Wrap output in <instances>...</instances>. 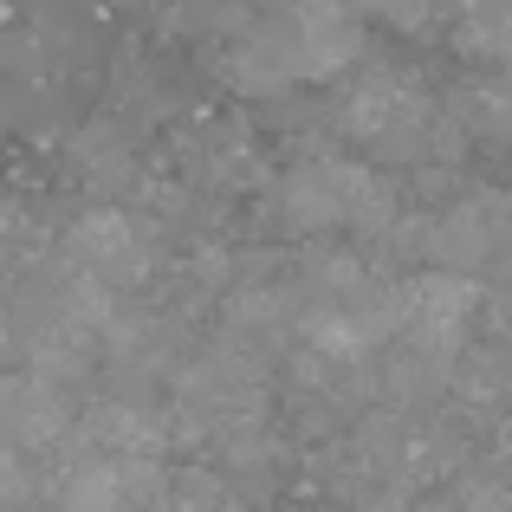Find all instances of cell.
I'll list each match as a JSON object with an SVG mask.
<instances>
[{
    "instance_id": "obj_1",
    "label": "cell",
    "mask_w": 512,
    "mask_h": 512,
    "mask_svg": "<svg viewBox=\"0 0 512 512\" xmlns=\"http://www.w3.org/2000/svg\"><path fill=\"white\" fill-rule=\"evenodd\" d=\"M286 208L305 227H383L389 188L363 163H312L286 182Z\"/></svg>"
},
{
    "instance_id": "obj_2",
    "label": "cell",
    "mask_w": 512,
    "mask_h": 512,
    "mask_svg": "<svg viewBox=\"0 0 512 512\" xmlns=\"http://www.w3.org/2000/svg\"><path fill=\"white\" fill-rule=\"evenodd\" d=\"M467 312H474V286H467L461 273H428L396 299V331L422 350V357L448 363L454 350L467 344Z\"/></svg>"
},
{
    "instance_id": "obj_3",
    "label": "cell",
    "mask_w": 512,
    "mask_h": 512,
    "mask_svg": "<svg viewBox=\"0 0 512 512\" xmlns=\"http://www.w3.org/2000/svg\"><path fill=\"white\" fill-rule=\"evenodd\" d=\"M72 253H78V266H85L91 279H111V286H124V279L143 273V240H137V227H130L124 214H91V221L72 234Z\"/></svg>"
},
{
    "instance_id": "obj_4",
    "label": "cell",
    "mask_w": 512,
    "mask_h": 512,
    "mask_svg": "<svg viewBox=\"0 0 512 512\" xmlns=\"http://www.w3.org/2000/svg\"><path fill=\"white\" fill-rule=\"evenodd\" d=\"M59 428V396L46 376H7L0 383V448H39Z\"/></svg>"
},
{
    "instance_id": "obj_5",
    "label": "cell",
    "mask_w": 512,
    "mask_h": 512,
    "mask_svg": "<svg viewBox=\"0 0 512 512\" xmlns=\"http://www.w3.org/2000/svg\"><path fill=\"white\" fill-rule=\"evenodd\" d=\"M169 512H247L234 500V487L227 480H214V474H188L182 487L169 493Z\"/></svg>"
},
{
    "instance_id": "obj_6",
    "label": "cell",
    "mask_w": 512,
    "mask_h": 512,
    "mask_svg": "<svg viewBox=\"0 0 512 512\" xmlns=\"http://www.w3.org/2000/svg\"><path fill=\"white\" fill-rule=\"evenodd\" d=\"M363 13H383V20H396V26H422L428 13H422V0H357Z\"/></svg>"
}]
</instances>
